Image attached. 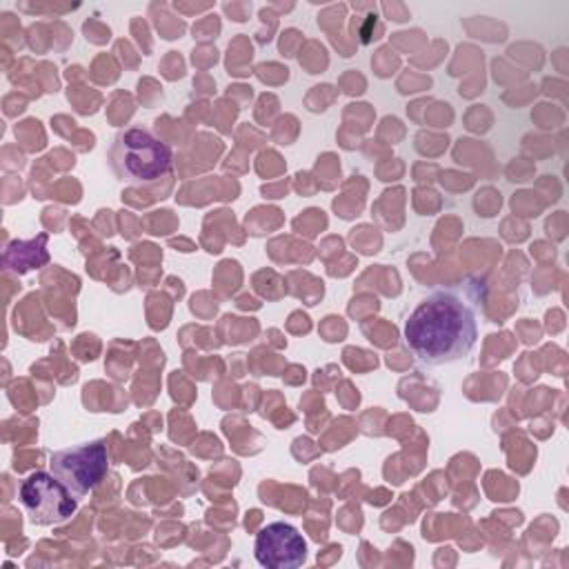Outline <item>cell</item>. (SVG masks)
Segmentation results:
<instances>
[{"instance_id":"1","label":"cell","mask_w":569,"mask_h":569,"mask_svg":"<svg viewBox=\"0 0 569 569\" xmlns=\"http://www.w3.org/2000/svg\"><path fill=\"white\" fill-rule=\"evenodd\" d=\"M485 289L469 280L429 291L407 316L402 340L427 367L467 358L478 342Z\"/></svg>"},{"instance_id":"2","label":"cell","mask_w":569,"mask_h":569,"mask_svg":"<svg viewBox=\"0 0 569 569\" xmlns=\"http://www.w3.org/2000/svg\"><path fill=\"white\" fill-rule=\"evenodd\" d=\"M107 160L120 182L151 187L171 171L173 153L151 129L127 127L113 136Z\"/></svg>"},{"instance_id":"3","label":"cell","mask_w":569,"mask_h":569,"mask_svg":"<svg viewBox=\"0 0 569 569\" xmlns=\"http://www.w3.org/2000/svg\"><path fill=\"white\" fill-rule=\"evenodd\" d=\"M49 471L76 496L82 498L96 489L109 471V451L104 440H89L76 447L53 451Z\"/></svg>"},{"instance_id":"4","label":"cell","mask_w":569,"mask_h":569,"mask_svg":"<svg viewBox=\"0 0 569 569\" xmlns=\"http://www.w3.org/2000/svg\"><path fill=\"white\" fill-rule=\"evenodd\" d=\"M18 498L33 525L67 522L78 509V498L51 471L29 473L20 482Z\"/></svg>"},{"instance_id":"5","label":"cell","mask_w":569,"mask_h":569,"mask_svg":"<svg viewBox=\"0 0 569 569\" xmlns=\"http://www.w3.org/2000/svg\"><path fill=\"white\" fill-rule=\"evenodd\" d=\"M253 553L267 569H296L307 558V540L293 525L276 520L256 533Z\"/></svg>"},{"instance_id":"6","label":"cell","mask_w":569,"mask_h":569,"mask_svg":"<svg viewBox=\"0 0 569 569\" xmlns=\"http://www.w3.org/2000/svg\"><path fill=\"white\" fill-rule=\"evenodd\" d=\"M47 233H40L33 240H13L4 253H2V264L7 271L24 273L29 269H38L49 262V251H47Z\"/></svg>"}]
</instances>
